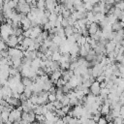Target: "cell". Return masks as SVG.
<instances>
[{
	"instance_id": "cell-17",
	"label": "cell",
	"mask_w": 124,
	"mask_h": 124,
	"mask_svg": "<svg viewBox=\"0 0 124 124\" xmlns=\"http://www.w3.org/2000/svg\"><path fill=\"white\" fill-rule=\"evenodd\" d=\"M64 29H65V34H66L67 37L74 34V26H73V25H69V26L65 27Z\"/></svg>"
},
{
	"instance_id": "cell-18",
	"label": "cell",
	"mask_w": 124,
	"mask_h": 124,
	"mask_svg": "<svg viewBox=\"0 0 124 124\" xmlns=\"http://www.w3.org/2000/svg\"><path fill=\"white\" fill-rule=\"evenodd\" d=\"M61 57H62V53L60 51H57V52H54L52 54L51 59H52V61H60Z\"/></svg>"
},
{
	"instance_id": "cell-38",
	"label": "cell",
	"mask_w": 124,
	"mask_h": 124,
	"mask_svg": "<svg viewBox=\"0 0 124 124\" xmlns=\"http://www.w3.org/2000/svg\"><path fill=\"white\" fill-rule=\"evenodd\" d=\"M1 57H10L9 56V51L8 49H4V50H1Z\"/></svg>"
},
{
	"instance_id": "cell-36",
	"label": "cell",
	"mask_w": 124,
	"mask_h": 124,
	"mask_svg": "<svg viewBox=\"0 0 124 124\" xmlns=\"http://www.w3.org/2000/svg\"><path fill=\"white\" fill-rule=\"evenodd\" d=\"M56 100H57L56 94H52V93H49L48 94V102H54Z\"/></svg>"
},
{
	"instance_id": "cell-39",
	"label": "cell",
	"mask_w": 124,
	"mask_h": 124,
	"mask_svg": "<svg viewBox=\"0 0 124 124\" xmlns=\"http://www.w3.org/2000/svg\"><path fill=\"white\" fill-rule=\"evenodd\" d=\"M97 124H108V121L106 120V118H105V117H101V118H100V120L97 122Z\"/></svg>"
},
{
	"instance_id": "cell-13",
	"label": "cell",
	"mask_w": 124,
	"mask_h": 124,
	"mask_svg": "<svg viewBox=\"0 0 124 124\" xmlns=\"http://www.w3.org/2000/svg\"><path fill=\"white\" fill-rule=\"evenodd\" d=\"M52 86H53V83H52V81L50 80V78L44 82V90H45V91H47V92H48L49 89H50Z\"/></svg>"
},
{
	"instance_id": "cell-14",
	"label": "cell",
	"mask_w": 124,
	"mask_h": 124,
	"mask_svg": "<svg viewBox=\"0 0 124 124\" xmlns=\"http://www.w3.org/2000/svg\"><path fill=\"white\" fill-rule=\"evenodd\" d=\"M87 20L89 23H92V22H96V19H95V14L91 11V12H87Z\"/></svg>"
},
{
	"instance_id": "cell-4",
	"label": "cell",
	"mask_w": 124,
	"mask_h": 124,
	"mask_svg": "<svg viewBox=\"0 0 124 124\" xmlns=\"http://www.w3.org/2000/svg\"><path fill=\"white\" fill-rule=\"evenodd\" d=\"M9 47H16L18 45V40H17V36L16 35H10L8 41L6 42Z\"/></svg>"
},
{
	"instance_id": "cell-40",
	"label": "cell",
	"mask_w": 124,
	"mask_h": 124,
	"mask_svg": "<svg viewBox=\"0 0 124 124\" xmlns=\"http://www.w3.org/2000/svg\"><path fill=\"white\" fill-rule=\"evenodd\" d=\"M56 90H57V87H55V86H52L50 89H49V91H48V93H52V94H56Z\"/></svg>"
},
{
	"instance_id": "cell-2",
	"label": "cell",
	"mask_w": 124,
	"mask_h": 124,
	"mask_svg": "<svg viewBox=\"0 0 124 124\" xmlns=\"http://www.w3.org/2000/svg\"><path fill=\"white\" fill-rule=\"evenodd\" d=\"M16 12L18 13H22V14H25L27 15L30 11H31V6L26 2V3H18L16 8Z\"/></svg>"
},
{
	"instance_id": "cell-41",
	"label": "cell",
	"mask_w": 124,
	"mask_h": 124,
	"mask_svg": "<svg viewBox=\"0 0 124 124\" xmlns=\"http://www.w3.org/2000/svg\"><path fill=\"white\" fill-rule=\"evenodd\" d=\"M58 1H59L60 3H62V4H64V3L66 2V0H58Z\"/></svg>"
},
{
	"instance_id": "cell-21",
	"label": "cell",
	"mask_w": 124,
	"mask_h": 124,
	"mask_svg": "<svg viewBox=\"0 0 124 124\" xmlns=\"http://www.w3.org/2000/svg\"><path fill=\"white\" fill-rule=\"evenodd\" d=\"M62 16H63V17L64 18H69L70 16H71V15H72V12H71V10H69V9H64L63 10V12H62V14H61Z\"/></svg>"
},
{
	"instance_id": "cell-6",
	"label": "cell",
	"mask_w": 124,
	"mask_h": 124,
	"mask_svg": "<svg viewBox=\"0 0 124 124\" xmlns=\"http://www.w3.org/2000/svg\"><path fill=\"white\" fill-rule=\"evenodd\" d=\"M62 71V78L66 80V81H69L73 77H74V71L68 69V70H61Z\"/></svg>"
},
{
	"instance_id": "cell-35",
	"label": "cell",
	"mask_w": 124,
	"mask_h": 124,
	"mask_svg": "<svg viewBox=\"0 0 124 124\" xmlns=\"http://www.w3.org/2000/svg\"><path fill=\"white\" fill-rule=\"evenodd\" d=\"M96 80L98 81V82H103V81H105L106 80V76L103 74V75H100V76H98L97 78H96Z\"/></svg>"
},
{
	"instance_id": "cell-29",
	"label": "cell",
	"mask_w": 124,
	"mask_h": 124,
	"mask_svg": "<svg viewBox=\"0 0 124 124\" xmlns=\"http://www.w3.org/2000/svg\"><path fill=\"white\" fill-rule=\"evenodd\" d=\"M26 16H27V17H28L31 21H32V20H35L36 18H38V17H37V16H36V14H35V13H33V12H29Z\"/></svg>"
},
{
	"instance_id": "cell-16",
	"label": "cell",
	"mask_w": 124,
	"mask_h": 124,
	"mask_svg": "<svg viewBox=\"0 0 124 124\" xmlns=\"http://www.w3.org/2000/svg\"><path fill=\"white\" fill-rule=\"evenodd\" d=\"M63 5H64V7H65L66 9L72 10V9L74 8V6H75V2H74V0H66V2H65Z\"/></svg>"
},
{
	"instance_id": "cell-32",
	"label": "cell",
	"mask_w": 124,
	"mask_h": 124,
	"mask_svg": "<svg viewBox=\"0 0 124 124\" xmlns=\"http://www.w3.org/2000/svg\"><path fill=\"white\" fill-rule=\"evenodd\" d=\"M57 17H58V15L57 14H55V13H52L50 16H49V21H53V22H55L56 23V20H57Z\"/></svg>"
},
{
	"instance_id": "cell-9",
	"label": "cell",
	"mask_w": 124,
	"mask_h": 124,
	"mask_svg": "<svg viewBox=\"0 0 124 124\" xmlns=\"http://www.w3.org/2000/svg\"><path fill=\"white\" fill-rule=\"evenodd\" d=\"M100 111H101V113H102V115H107L108 113H109V111H110V106L109 105H108V104H103L102 106H101V108H100Z\"/></svg>"
},
{
	"instance_id": "cell-8",
	"label": "cell",
	"mask_w": 124,
	"mask_h": 124,
	"mask_svg": "<svg viewBox=\"0 0 124 124\" xmlns=\"http://www.w3.org/2000/svg\"><path fill=\"white\" fill-rule=\"evenodd\" d=\"M115 47H116V43L112 40H109L108 43L106 45V52L107 54L109 53V52H112L115 50Z\"/></svg>"
},
{
	"instance_id": "cell-28",
	"label": "cell",
	"mask_w": 124,
	"mask_h": 124,
	"mask_svg": "<svg viewBox=\"0 0 124 124\" xmlns=\"http://www.w3.org/2000/svg\"><path fill=\"white\" fill-rule=\"evenodd\" d=\"M78 44V46H83V45H85L86 43H87V37H84V36H82L80 39H79V41H78L77 42Z\"/></svg>"
},
{
	"instance_id": "cell-27",
	"label": "cell",
	"mask_w": 124,
	"mask_h": 124,
	"mask_svg": "<svg viewBox=\"0 0 124 124\" xmlns=\"http://www.w3.org/2000/svg\"><path fill=\"white\" fill-rule=\"evenodd\" d=\"M32 32H33V27H30V28H28L27 30H24V31H23V36H24V37H31Z\"/></svg>"
},
{
	"instance_id": "cell-24",
	"label": "cell",
	"mask_w": 124,
	"mask_h": 124,
	"mask_svg": "<svg viewBox=\"0 0 124 124\" xmlns=\"http://www.w3.org/2000/svg\"><path fill=\"white\" fill-rule=\"evenodd\" d=\"M107 16H108V21H109V23H110V24L114 23V22H115V21L118 19V18H117V17H116L114 15H108H108H107Z\"/></svg>"
},
{
	"instance_id": "cell-34",
	"label": "cell",
	"mask_w": 124,
	"mask_h": 124,
	"mask_svg": "<svg viewBox=\"0 0 124 124\" xmlns=\"http://www.w3.org/2000/svg\"><path fill=\"white\" fill-rule=\"evenodd\" d=\"M7 4L9 5V7H10V8H12V9H16L18 3L15 2V1H13V0H10L9 2H7Z\"/></svg>"
},
{
	"instance_id": "cell-25",
	"label": "cell",
	"mask_w": 124,
	"mask_h": 124,
	"mask_svg": "<svg viewBox=\"0 0 124 124\" xmlns=\"http://www.w3.org/2000/svg\"><path fill=\"white\" fill-rule=\"evenodd\" d=\"M48 49H49V48H48V46H47L46 44H44V43H43V44L41 45V47H40V49H39V50H40L41 52H43L44 54H46V53L48 51Z\"/></svg>"
},
{
	"instance_id": "cell-7",
	"label": "cell",
	"mask_w": 124,
	"mask_h": 124,
	"mask_svg": "<svg viewBox=\"0 0 124 124\" xmlns=\"http://www.w3.org/2000/svg\"><path fill=\"white\" fill-rule=\"evenodd\" d=\"M100 28L101 27H100V25H99L98 22H92V23H90V25L88 26V32H89L90 36L93 35V34H95Z\"/></svg>"
},
{
	"instance_id": "cell-26",
	"label": "cell",
	"mask_w": 124,
	"mask_h": 124,
	"mask_svg": "<svg viewBox=\"0 0 124 124\" xmlns=\"http://www.w3.org/2000/svg\"><path fill=\"white\" fill-rule=\"evenodd\" d=\"M53 104H54V107H55V108L56 109H60V108H63V104H62V102L61 101H59V100H56V101H54L53 102Z\"/></svg>"
},
{
	"instance_id": "cell-1",
	"label": "cell",
	"mask_w": 124,
	"mask_h": 124,
	"mask_svg": "<svg viewBox=\"0 0 124 124\" xmlns=\"http://www.w3.org/2000/svg\"><path fill=\"white\" fill-rule=\"evenodd\" d=\"M8 51H9V56L12 60H14V59H22L24 57L23 51H21L17 47H9Z\"/></svg>"
},
{
	"instance_id": "cell-5",
	"label": "cell",
	"mask_w": 124,
	"mask_h": 124,
	"mask_svg": "<svg viewBox=\"0 0 124 124\" xmlns=\"http://www.w3.org/2000/svg\"><path fill=\"white\" fill-rule=\"evenodd\" d=\"M90 49H92V48H91V46H90L89 43H86L85 45L81 46L80 48H79V54H80V56L85 57L87 55V53L90 51Z\"/></svg>"
},
{
	"instance_id": "cell-33",
	"label": "cell",
	"mask_w": 124,
	"mask_h": 124,
	"mask_svg": "<svg viewBox=\"0 0 124 124\" xmlns=\"http://www.w3.org/2000/svg\"><path fill=\"white\" fill-rule=\"evenodd\" d=\"M72 117H73V116H71L70 114H66V115L62 118V119H63V121H64V124H69V122L71 121Z\"/></svg>"
},
{
	"instance_id": "cell-22",
	"label": "cell",
	"mask_w": 124,
	"mask_h": 124,
	"mask_svg": "<svg viewBox=\"0 0 124 124\" xmlns=\"http://www.w3.org/2000/svg\"><path fill=\"white\" fill-rule=\"evenodd\" d=\"M49 50H51L53 53H54V52H57V51H59V45L52 43V44L50 45V46H49Z\"/></svg>"
},
{
	"instance_id": "cell-31",
	"label": "cell",
	"mask_w": 124,
	"mask_h": 124,
	"mask_svg": "<svg viewBox=\"0 0 124 124\" xmlns=\"http://www.w3.org/2000/svg\"><path fill=\"white\" fill-rule=\"evenodd\" d=\"M93 4H91V3H89V2H87V3H84V7H85V10L87 11V12H91L92 10H93Z\"/></svg>"
},
{
	"instance_id": "cell-19",
	"label": "cell",
	"mask_w": 124,
	"mask_h": 124,
	"mask_svg": "<svg viewBox=\"0 0 124 124\" xmlns=\"http://www.w3.org/2000/svg\"><path fill=\"white\" fill-rule=\"evenodd\" d=\"M63 41H64V40H63V38H62V37H60V36H59V35H57V34H56V35L53 37V39H52V42H53L54 44L59 45V46H60V44H61Z\"/></svg>"
},
{
	"instance_id": "cell-20",
	"label": "cell",
	"mask_w": 124,
	"mask_h": 124,
	"mask_svg": "<svg viewBox=\"0 0 124 124\" xmlns=\"http://www.w3.org/2000/svg\"><path fill=\"white\" fill-rule=\"evenodd\" d=\"M66 82H67V81H66L63 78H60L57 80V82H56L55 85H56V87H58V88H62V87L66 84Z\"/></svg>"
},
{
	"instance_id": "cell-12",
	"label": "cell",
	"mask_w": 124,
	"mask_h": 124,
	"mask_svg": "<svg viewBox=\"0 0 124 124\" xmlns=\"http://www.w3.org/2000/svg\"><path fill=\"white\" fill-rule=\"evenodd\" d=\"M50 69L52 70V72L57 71V70H61V64L59 61H52L51 65H50Z\"/></svg>"
},
{
	"instance_id": "cell-23",
	"label": "cell",
	"mask_w": 124,
	"mask_h": 124,
	"mask_svg": "<svg viewBox=\"0 0 124 124\" xmlns=\"http://www.w3.org/2000/svg\"><path fill=\"white\" fill-rule=\"evenodd\" d=\"M60 101L62 102V104H63L64 106H67V105H69V103H70V98H69V96H68L67 94H65V95L63 96V98H62Z\"/></svg>"
},
{
	"instance_id": "cell-15",
	"label": "cell",
	"mask_w": 124,
	"mask_h": 124,
	"mask_svg": "<svg viewBox=\"0 0 124 124\" xmlns=\"http://www.w3.org/2000/svg\"><path fill=\"white\" fill-rule=\"evenodd\" d=\"M10 112L9 111H1V122H7L9 120Z\"/></svg>"
},
{
	"instance_id": "cell-11",
	"label": "cell",
	"mask_w": 124,
	"mask_h": 124,
	"mask_svg": "<svg viewBox=\"0 0 124 124\" xmlns=\"http://www.w3.org/2000/svg\"><path fill=\"white\" fill-rule=\"evenodd\" d=\"M41 62H42V59L41 58H38L36 57L33 61H32V64H31V67L35 70H38L39 68H41Z\"/></svg>"
},
{
	"instance_id": "cell-37",
	"label": "cell",
	"mask_w": 124,
	"mask_h": 124,
	"mask_svg": "<svg viewBox=\"0 0 124 124\" xmlns=\"http://www.w3.org/2000/svg\"><path fill=\"white\" fill-rule=\"evenodd\" d=\"M61 24H62V26H63L64 28H65V27H67V26H69V25H70V22H69V18H64Z\"/></svg>"
},
{
	"instance_id": "cell-30",
	"label": "cell",
	"mask_w": 124,
	"mask_h": 124,
	"mask_svg": "<svg viewBox=\"0 0 124 124\" xmlns=\"http://www.w3.org/2000/svg\"><path fill=\"white\" fill-rule=\"evenodd\" d=\"M115 7L123 11L124 10V0H119L117 3H115Z\"/></svg>"
},
{
	"instance_id": "cell-10",
	"label": "cell",
	"mask_w": 124,
	"mask_h": 124,
	"mask_svg": "<svg viewBox=\"0 0 124 124\" xmlns=\"http://www.w3.org/2000/svg\"><path fill=\"white\" fill-rule=\"evenodd\" d=\"M21 82L25 85V87H27V86H33V84H34L33 79L30 78H28V77H22Z\"/></svg>"
},
{
	"instance_id": "cell-3",
	"label": "cell",
	"mask_w": 124,
	"mask_h": 124,
	"mask_svg": "<svg viewBox=\"0 0 124 124\" xmlns=\"http://www.w3.org/2000/svg\"><path fill=\"white\" fill-rule=\"evenodd\" d=\"M90 89V93H92L93 95H96V96H99L100 95V91H101V84L100 82H98L97 80H95L91 86L89 87Z\"/></svg>"
}]
</instances>
